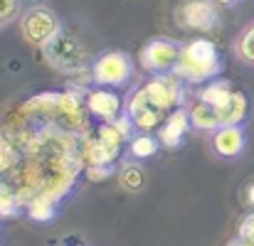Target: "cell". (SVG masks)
Segmentation results:
<instances>
[{
	"mask_svg": "<svg viewBox=\"0 0 254 246\" xmlns=\"http://www.w3.org/2000/svg\"><path fill=\"white\" fill-rule=\"evenodd\" d=\"M94 118L84 91H37L0 118V182L22 204L50 197L62 207L84 180V143Z\"/></svg>",
	"mask_w": 254,
	"mask_h": 246,
	"instance_id": "cell-1",
	"label": "cell"
},
{
	"mask_svg": "<svg viewBox=\"0 0 254 246\" xmlns=\"http://www.w3.org/2000/svg\"><path fill=\"white\" fill-rule=\"evenodd\" d=\"M222 69H225V57L217 49V45L205 35H197L183 45V54L175 67V74L188 86H202L217 79Z\"/></svg>",
	"mask_w": 254,
	"mask_h": 246,
	"instance_id": "cell-2",
	"label": "cell"
},
{
	"mask_svg": "<svg viewBox=\"0 0 254 246\" xmlns=\"http://www.w3.org/2000/svg\"><path fill=\"white\" fill-rule=\"evenodd\" d=\"M42 49V57H45V62L55 69V72H60V74H64V77H79V74H86L89 69H91V62H94V57H91V52L86 49V45L74 35V32H69V30H60L45 47H40Z\"/></svg>",
	"mask_w": 254,
	"mask_h": 246,
	"instance_id": "cell-3",
	"label": "cell"
},
{
	"mask_svg": "<svg viewBox=\"0 0 254 246\" xmlns=\"http://www.w3.org/2000/svg\"><path fill=\"white\" fill-rule=\"evenodd\" d=\"M89 77L94 86H109V89H128L136 77V62L124 49H106L94 57Z\"/></svg>",
	"mask_w": 254,
	"mask_h": 246,
	"instance_id": "cell-4",
	"label": "cell"
},
{
	"mask_svg": "<svg viewBox=\"0 0 254 246\" xmlns=\"http://www.w3.org/2000/svg\"><path fill=\"white\" fill-rule=\"evenodd\" d=\"M180 54H183V42L180 40H173V37H151L141 52H138V64L141 69L148 74V77H156V74H173L178 62H180Z\"/></svg>",
	"mask_w": 254,
	"mask_h": 246,
	"instance_id": "cell-5",
	"label": "cell"
},
{
	"mask_svg": "<svg viewBox=\"0 0 254 246\" xmlns=\"http://www.w3.org/2000/svg\"><path fill=\"white\" fill-rule=\"evenodd\" d=\"M215 0H180V5L175 7V25L188 30V32H197V35H210L220 27L222 15Z\"/></svg>",
	"mask_w": 254,
	"mask_h": 246,
	"instance_id": "cell-6",
	"label": "cell"
},
{
	"mask_svg": "<svg viewBox=\"0 0 254 246\" xmlns=\"http://www.w3.org/2000/svg\"><path fill=\"white\" fill-rule=\"evenodd\" d=\"M60 30H62L60 15L47 5H32L20 17V32L30 47H45Z\"/></svg>",
	"mask_w": 254,
	"mask_h": 246,
	"instance_id": "cell-7",
	"label": "cell"
},
{
	"mask_svg": "<svg viewBox=\"0 0 254 246\" xmlns=\"http://www.w3.org/2000/svg\"><path fill=\"white\" fill-rule=\"evenodd\" d=\"M124 113L131 118V123L136 126L138 133H158V128L168 118L166 111H161L156 103L148 101V96L143 94L141 84L133 86V89H128L126 103H124Z\"/></svg>",
	"mask_w": 254,
	"mask_h": 246,
	"instance_id": "cell-8",
	"label": "cell"
},
{
	"mask_svg": "<svg viewBox=\"0 0 254 246\" xmlns=\"http://www.w3.org/2000/svg\"><path fill=\"white\" fill-rule=\"evenodd\" d=\"M84 103L96 123H111V121H116V118L124 113L126 98L119 94V89L94 86V84H91L84 91Z\"/></svg>",
	"mask_w": 254,
	"mask_h": 246,
	"instance_id": "cell-9",
	"label": "cell"
},
{
	"mask_svg": "<svg viewBox=\"0 0 254 246\" xmlns=\"http://www.w3.org/2000/svg\"><path fill=\"white\" fill-rule=\"evenodd\" d=\"M210 148L222 160H237L247 150V131L245 126H220L210 133Z\"/></svg>",
	"mask_w": 254,
	"mask_h": 246,
	"instance_id": "cell-10",
	"label": "cell"
},
{
	"mask_svg": "<svg viewBox=\"0 0 254 246\" xmlns=\"http://www.w3.org/2000/svg\"><path fill=\"white\" fill-rule=\"evenodd\" d=\"M190 131H192V121H190L188 106H180V108H175L173 113H168V118L163 121V126L158 128L156 136H158V141H161V148L178 150Z\"/></svg>",
	"mask_w": 254,
	"mask_h": 246,
	"instance_id": "cell-11",
	"label": "cell"
},
{
	"mask_svg": "<svg viewBox=\"0 0 254 246\" xmlns=\"http://www.w3.org/2000/svg\"><path fill=\"white\" fill-rule=\"evenodd\" d=\"M215 113H217V121L220 126H245V121L250 118V111H252V103H250V96L240 89H235L222 103L212 106Z\"/></svg>",
	"mask_w": 254,
	"mask_h": 246,
	"instance_id": "cell-12",
	"label": "cell"
},
{
	"mask_svg": "<svg viewBox=\"0 0 254 246\" xmlns=\"http://www.w3.org/2000/svg\"><path fill=\"white\" fill-rule=\"evenodd\" d=\"M232 91H235V84L230 82V79H222V77H217V79H212V82L202 84V86H190V94H192L195 98L210 103V106L222 103Z\"/></svg>",
	"mask_w": 254,
	"mask_h": 246,
	"instance_id": "cell-13",
	"label": "cell"
},
{
	"mask_svg": "<svg viewBox=\"0 0 254 246\" xmlns=\"http://www.w3.org/2000/svg\"><path fill=\"white\" fill-rule=\"evenodd\" d=\"M60 212H62V204L50 197H35L25 204V217L35 224H50L57 219Z\"/></svg>",
	"mask_w": 254,
	"mask_h": 246,
	"instance_id": "cell-14",
	"label": "cell"
},
{
	"mask_svg": "<svg viewBox=\"0 0 254 246\" xmlns=\"http://www.w3.org/2000/svg\"><path fill=\"white\" fill-rule=\"evenodd\" d=\"M158 150H161V141H158L156 133H136V136L128 141L126 158L143 163V160H151Z\"/></svg>",
	"mask_w": 254,
	"mask_h": 246,
	"instance_id": "cell-15",
	"label": "cell"
},
{
	"mask_svg": "<svg viewBox=\"0 0 254 246\" xmlns=\"http://www.w3.org/2000/svg\"><path fill=\"white\" fill-rule=\"evenodd\" d=\"M119 185L126 190V192H141L146 187V170L138 160H131V158H124L119 165Z\"/></svg>",
	"mask_w": 254,
	"mask_h": 246,
	"instance_id": "cell-16",
	"label": "cell"
},
{
	"mask_svg": "<svg viewBox=\"0 0 254 246\" xmlns=\"http://www.w3.org/2000/svg\"><path fill=\"white\" fill-rule=\"evenodd\" d=\"M235 54H237V59L242 64H247V67L254 69V22H250L240 32V37L235 40Z\"/></svg>",
	"mask_w": 254,
	"mask_h": 246,
	"instance_id": "cell-17",
	"label": "cell"
},
{
	"mask_svg": "<svg viewBox=\"0 0 254 246\" xmlns=\"http://www.w3.org/2000/svg\"><path fill=\"white\" fill-rule=\"evenodd\" d=\"M0 214L5 217V222L7 219H17V217H25V204L20 202V197L7 187V185H2L0 182Z\"/></svg>",
	"mask_w": 254,
	"mask_h": 246,
	"instance_id": "cell-18",
	"label": "cell"
},
{
	"mask_svg": "<svg viewBox=\"0 0 254 246\" xmlns=\"http://www.w3.org/2000/svg\"><path fill=\"white\" fill-rule=\"evenodd\" d=\"M22 0H0V30L22 17Z\"/></svg>",
	"mask_w": 254,
	"mask_h": 246,
	"instance_id": "cell-19",
	"label": "cell"
},
{
	"mask_svg": "<svg viewBox=\"0 0 254 246\" xmlns=\"http://www.w3.org/2000/svg\"><path fill=\"white\" fill-rule=\"evenodd\" d=\"M230 246H254V212H247L240 222L237 239L230 242Z\"/></svg>",
	"mask_w": 254,
	"mask_h": 246,
	"instance_id": "cell-20",
	"label": "cell"
},
{
	"mask_svg": "<svg viewBox=\"0 0 254 246\" xmlns=\"http://www.w3.org/2000/svg\"><path fill=\"white\" fill-rule=\"evenodd\" d=\"M119 172V165H89L84 170L86 182H104Z\"/></svg>",
	"mask_w": 254,
	"mask_h": 246,
	"instance_id": "cell-21",
	"label": "cell"
},
{
	"mask_svg": "<svg viewBox=\"0 0 254 246\" xmlns=\"http://www.w3.org/2000/svg\"><path fill=\"white\" fill-rule=\"evenodd\" d=\"M247 202H250V207L254 209V182L247 187Z\"/></svg>",
	"mask_w": 254,
	"mask_h": 246,
	"instance_id": "cell-22",
	"label": "cell"
},
{
	"mask_svg": "<svg viewBox=\"0 0 254 246\" xmlns=\"http://www.w3.org/2000/svg\"><path fill=\"white\" fill-rule=\"evenodd\" d=\"M217 5H222V7H232V5H237V2H242V0H215Z\"/></svg>",
	"mask_w": 254,
	"mask_h": 246,
	"instance_id": "cell-23",
	"label": "cell"
},
{
	"mask_svg": "<svg viewBox=\"0 0 254 246\" xmlns=\"http://www.w3.org/2000/svg\"><path fill=\"white\" fill-rule=\"evenodd\" d=\"M2 222H5V217H2V214H0V227H2Z\"/></svg>",
	"mask_w": 254,
	"mask_h": 246,
	"instance_id": "cell-24",
	"label": "cell"
}]
</instances>
